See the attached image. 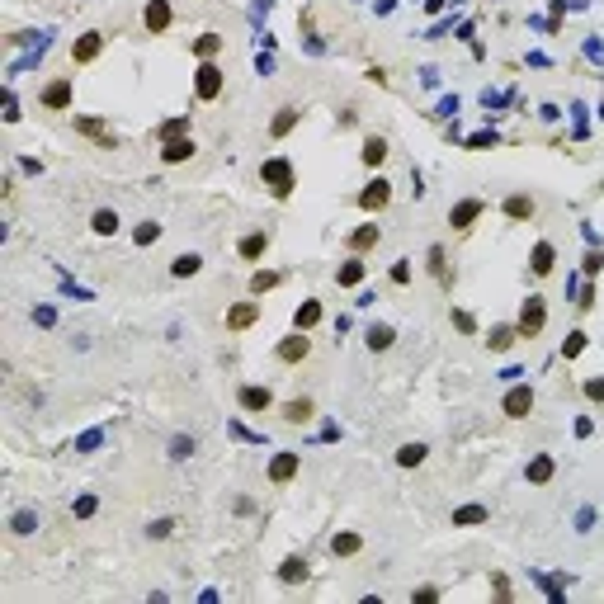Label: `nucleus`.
I'll list each match as a JSON object with an SVG mask.
<instances>
[{"mask_svg": "<svg viewBox=\"0 0 604 604\" xmlns=\"http://www.w3.org/2000/svg\"><path fill=\"white\" fill-rule=\"evenodd\" d=\"M260 180H265V189H270L274 199H288V194H293V184H298V180H293V165H288L284 156H270V161H265V165H260Z\"/></svg>", "mask_w": 604, "mask_h": 604, "instance_id": "obj_1", "label": "nucleus"}, {"mask_svg": "<svg viewBox=\"0 0 604 604\" xmlns=\"http://www.w3.org/2000/svg\"><path fill=\"white\" fill-rule=\"evenodd\" d=\"M222 90H227V76H222V66H218V62H199V71H194V95L213 104V99L222 95Z\"/></svg>", "mask_w": 604, "mask_h": 604, "instance_id": "obj_2", "label": "nucleus"}, {"mask_svg": "<svg viewBox=\"0 0 604 604\" xmlns=\"http://www.w3.org/2000/svg\"><path fill=\"white\" fill-rule=\"evenodd\" d=\"M543 326H548V302H543V298H529L524 307H520V321H515V331H520V340H534Z\"/></svg>", "mask_w": 604, "mask_h": 604, "instance_id": "obj_3", "label": "nucleus"}, {"mask_svg": "<svg viewBox=\"0 0 604 604\" xmlns=\"http://www.w3.org/2000/svg\"><path fill=\"white\" fill-rule=\"evenodd\" d=\"M279 364H302L307 354H312V340H307V331H293V335H284L279 340Z\"/></svg>", "mask_w": 604, "mask_h": 604, "instance_id": "obj_4", "label": "nucleus"}, {"mask_svg": "<svg viewBox=\"0 0 604 604\" xmlns=\"http://www.w3.org/2000/svg\"><path fill=\"white\" fill-rule=\"evenodd\" d=\"M392 203V184H387V180H368L364 184V194H359V208H364V213H382V208Z\"/></svg>", "mask_w": 604, "mask_h": 604, "instance_id": "obj_5", "label": "nucleus"}, {"mask_svg": "<svg viewBox=\"0 0 604 604\" xmlns=\"http://www.w3.org/2000/svg\"><path fill=\"white\" fill-rule=\"evenodd\" d=\"M298 467H302V453L284 448V453H274V458H270V482H274V486H284V482L298 477Z\"/></svg>", "mask_w": 604, "mask_h": 604, "instance_id": "obj_6", "label": "nucleus"}, {"mask_svg": "<svg viewBox=\"0 0 604 604\" xmlns=\"http://www.w3.org/2000/svg\"><path fill=\"white\" fill-rule=\"evenodd\" d=\"M501 411H505L510 420H524V415L534 411V387H524V382H520V387H510L505 401H501Z\"/></svg>", "mask_w": 604, "mask_h": 604, "instance_id": "obj_7", "label": "nucleus"}, {"mask_svg": "<svg viewBox=\"0 0 604 604\" xmlns=\"http://www.w3.org/2000/svg\"><path fill=\"white\" fill-rule=\"evenodd\" d=\"M482 213H486V203H482V199H463V203L448 208V227H453V232H467Z\"/></svg>", "mask_w": 604, "mask_h": 604, "instance_id": "obj_8", "label": "nucleus"}, {"mask_svg": "<svg viewBox=\"0 0 604 604\" xmlns=\"http://www.w3.org/2000/svg\"><path fill=\"white\" fill-rule=\"evenodd\" d=\"M99 52H104V33H95V29H90V33H80L76 43H71V62H76V66H85V62H95Z\"/></svg>", "mask_w": 604, "mask_h": 604, "instance_id": "obj_9", "label": "nucleus"}, {"mask_svg": "<svg viewBox=\"0 0 604 604\" xmlns=\"http://www.w3.org/2000/svg\"><path fill=\"white\" fill-rule=\"evenodd\" d=\"M553 265H557L553 241H539V246H534V255H529V274H534V279H548V274H553Z\"/></svg>", "mask_w": 604, "mask_h": 604, "instance_id": "obj_10", "label": "nucleus"}, {"mask_svg": "<svg viewBox=\"0 0 604 604\" xmlns=\"http://www.w3.org/2000/svg\"><path fill=\"white\" fill-rule=\"evenodd\" d=\"M501 213H505L510 222H529V218H534V213H539V203H534V199H529V194H510L505 203H501Z\"/></svg>", "mask_w": 604, "mask_h": 604, "instance_id": "obj_11", "label": "nucleus"}, {"mask_svg": "<svg viewBox=\"0 0 604 604\" xmlns=\"http://www.w3.org/2000/svg\"><path fill=\"white\" fill-rule=\"evenodd\" d=\"M142 24H146V33H165L170 29V5H165V0H146Z\"/></svg>", "mask_w": 604, "mask_h": 604, "instance_id": "obj_12", "label": "nucleus"}, {"mask_svg": "<svg viewBox=\"0 0 604 604\" xmlns=\"http://www.w3.org/2000/svg\"><path fill=\"white\" fill-rule=\"evenodd\" d=\"M194 151H199V146H194V137H170V142L161 146V161H165V165H184Z\"/></svg>", "mask_w": 604, "mask_h": 604, "instance_id": "obj_13", "label": "nucleus"}, {"mask_svg": "<svg viewBox=\"0 0 604 604\" xmlns=\"http://www.w3.org/2000/svg\"><path fill=\"white\" fill-rule=\"evenodd\" d=\"M237 401H241V411H270V406H274L270 387H255V382H251V387H241Z\"/></svg>", "mask_w": 604, "mask_h": 604, "instance_id": "obj_14", "label": "nucleus"}, {"mask_svg": "<svg viewBox=\"0 0 604 604\" xmlns=\"http://www.w3.org/2000/svg\"><path fill=\"white\" fill-rule=\"evenodd\" d=\"M260 321V302H237V307H227V326L232 331H246Z\"/></svg>", "mask_w": 604, "mask_h": 604, "instance_id": "obj_15", "label": "nucleus"}, {"mask_svg": "<svg viewBox=\"0 0 604 604\" xmlns=\"http://www.w3.org/2000/svg\"><path fill=\"white\" fill-rule=\"evenodd\" d=\"M66 104H71V76H57L43 90V109H66Z\"/></svg>", "mask_w": 604, "mask_h": 604, "instance_id": "obj_16", "label": "nucleus"}, {"mask_svg": "<svg viewBox=\"0 0 604 604\" xmlns=\"http://www.w3.org/2000/svg\"><path fill=\"white\" fill-rule=\"evenodd\" d=\"M76 132H85L90 142H99V146H113V132L99 118H90V113H76Z\"/></svg>", "mask_w": 604, "mask_h": 604, "instance_id": "obj_17", "label": "nucleus"}, {"mask_svg": "<svg viewBox=\"0 0 604 604\" xmlns=\"http://www.w3.org/2000/svg\"><path fill=\"white\" fill-rule=\"evenodd\" d=\"M279 581H284V586H298V581H307V557H284V562H279Z\"/></svg>", "mask_w": 604, "mask_h": 604, "instance_id": "obj_18", "label": "nucleus"}, {"mask_svg": "<svg viewBox=\"0 0 604 604\" xmlns=\"http://www.w3.org/2000/svg\"><path fill=\"white\" fill-rule=\"evenodd\" d=\"M368 350L373 354H382V350H392V340H397V331H392V326H387V321H378V326H368Z\"/></svg>", "mask_w": 604, "mask_h": 604, "instance_id": "obj_19", "label": "nucleus"}, {"mask_svg": "<svg viewBox=\"0 0 604 604\" xmlns=\"http://www.w3.org/2000/svg\"><path fill=\"white\" fill-rule=\"evenodd\" d=\"M199 270H203V255H194V251H184V255L170 260V274H175V279H194Z\"/></svg>", "mask_w": 604, "mask_h": 604, "instance_id": "obj_20", "label": "nucleus"}, {"mask_svg": "<svg viewBox=\"0 0 604 604\" xmlns=\"http://www.w3.org/2000/svg\"><path fill=\"white\" fill-rule=\"evenodd\" d=\"M218 52H222V33H199V38H194V57H199V62H213Z\"/></svg>", "mask_w": 604, "mask_h": 604, "instance_id": "obj_21", "label": "nucleus"}, {"mask_svg": "<svg viewBox=\"0 0 604 604\" xmlns=\"http://www.w3.org/2000/svg\"><path fill=\"white\" fill-rule=\"evenodd\" d=\"M298 118H302V113L293 109V104H284V109L274 113V123H270V137H288V132L298 127Z\"/></svg>", "mask_w": 604, "mask_h": 604, "instance_id": "obj_22", "label": "nucleus"}, {"mask_svg": "<svg viewBox=\"0 0 604 604\" xmlns=\"http://www.w3.org/2000/svg\"><path fill=\"white\" fill-rule=\"evenodd\" d=\"M378 241H382V232L368 222V227H359V232H350V251H354V255H364V251H373Z\"/></svg>", "mask_w": 604, "mask_h": 604, "instance_id": "obj_23", "label": "nucleus"}, {"mask_svg": "<svg viewBox=\"0 0 604 604\" xmlns=\"http://www.w3.org/2000/svg\"><path fill=\"white\" fill-rule=\"evenodd\" d=\"M425 453H429V448L420 444V439H406V444L397 448V467H420V463H425Z\"/></svg>", "mask_w": 604, "mask_h": 604, "instance_id": "obj_24", "label": "nucleus"}, {"mask_svg": "<svg viewBox=\"0 0 604 604\" xmlns=\"http://www.w3.org/2000/svg\"><path fill=\"white\" fill-rule=\"evenodd\" d=\"M425 260H429V274H434V279H439L444 288L453 284V274H448V255H444V246H429V255H425Z\"/></svg>", "mask_w": 604, "mask_h": 604, "instance_id": "obj_25", "label": "nucleus"}, {"mask_svg": "<svg viewBox=\"0 0 604 604\" xmlns=\"http://www.w3.org/2000/svg\"><path fill=\"white\" fill-rule=\"evenodd\" d=\"M317 321H321V302H317V298H307L298 312H293V326H298V331H312Z\"/></svg>", "mask_w": 604, "mask_h": 604, "instance_id": "obj_26", "label": "nucleus"}, {"mask_svg": "<svg viewBox=\"0 0 604 604\" xmlns=\"http://www.w3.org/2000/svg\"><path fill=\"white\" fill-rule=\"evenodd\" d=\"M241 260H260V255L270 251V237H265V232H251V237H241Z\"/></svg>", "mask_w": 604, "mask_h": 604, "instance_id": "obj_27", "label": "nucleus"}, {"mask_svg": "<svg viewBox=\"0 0 604 604\" xmlns=\"http://www.w3.org/2000/svg\"><path fill=\"white\" fill-rule=\"evenodd\" d=\"M515 340H520V331H515V326H491V335H486V345H491L496 354L515 350Z\"/></svg>", "mask_w": 604, "mask_h": 604, "instance_id": "obj_28", "label": "nucleus"}, {"mask_svg": "<svg viewBox=\"0 0 604 604\" xmlns=\"http://www.w3.org/2000/svg\"><path fill=\"white\" fill-rule=\"evenodd\" d=\"M359 156H364L368 170H378L382 161H387V142H382V137H364V151H359Z\"/></svg>", "mask_w": 604, "mask_h": 604, "instance_id": "obj_29", "label": "nucleus"}, {"mask_svg": "<svg viewBox=\"0 0 604 604\" xmlns=\"http://www.w3.org/2000/svg\"><path fill=\"white\" fill-rule=\"evenodd\" d=\"M335 284H340V288H354V284H364V260H345V265L335 270Z\"/></svg>", "mask_w": 604, "mask_h": 604, "instance_id": "obj_30", "label": "nucleus"}, {"mask_svg": "<svg viewBox=\"0 0 604 604\" xmlns=\"http://www.w3.org/2000/svg\"><path fill=\"white\" fill-rule=\"evenodd\" d=\"M491 520V510L486 505H463V510H453V529H463V524H486Z\"/></svg>", "mask_w": 604, "mask_h": 604, "instance_id": "obj_31", "label": "nucleus"}, {"mask_svg": "<svg viewBox=\"0 0 604 604\" xmlns=\"http://www.w3.org/2000/svg\"><path fill=\"white\" fill-rule=\"evenodd\" d=\"M312 411H317V406H312L307 397H298V401H288V406H284V420H288V425H307Z\"/></svg>", "mask_w": 604, "mask_h": 604, "instance_id": "obj_32", "label": "nucleus"}, {"mask_svg": "<svg viewBox=\"0 0 604 604\" xmlns=\"http://www.w3.org/2000/svg\"><path fill=\"white\" fill-rule=\"evenodd\" d=\"M90 232H95V237H113V232H118V213H113V208H99L95 218H90Z\"/></svg>", "mask_w": 604, "mask_h": 604, "instance_id": "obj_33", "label": "nucleus"}, {"mask_svg": "<svg viewBox=\"0 0 604 604\" xmlns=\"http://www.w3.org/2000/svg\"><path fill=\"white\" fill-rule=\"evenodd\" d=\"M359 548H364V539H359V534H335V539H331V553H335V557H354Z\"/></svg>", "mask_w": 604, "mask_h": 604, "instance_id": "obj_34", "label": "nucleus"}, {"mask_svg": "<svg viewBox=\"0 0 604 604\" xmlns=\"http://www.w3.org/2000/svg\"><path fill=\"white\" fill-rule=\"evenodd\" d=\"M184 132H189V118H184V113H175V118H165V123L156 127L161 142H170V137H184Z\"/></svg>", "mask_w": 604, "mask_h": 604, "instance_id": "obj_35", "label": "nucleus"}, {"mask_svg": "<svg viewBox=\"0 0 604 604\" xmlns=\"http://www.w3.org/2000/svg\"><path fill=\"white\" fill-rule=\"evenodd\" d=\"M529 482H534V486H543V482H553V458H548V453H539V458L529 463Z\"/></svg>", "mask_w": 604, "mask_h": 604, "instance_id": "obj_36", "label": "nucleus"}, {"mask_svg": "<svg viewBox=\"0 0 604 604\" xmlns=\"http://www.w3.org/2000/svg\"><path fill=\"white\" fill-rule=\"evenodd\" d=\"M279 284H284V274H274V270L251 274V293H270V288H279Z\"/></svg>", "mask_w": 604, "mask_h": 604, "instance_id": "obj_37", "label": "nucleus"}, {"mask_svg": "<svg viewBox=\"0 0 604 604\" xmlns=\"http://www.w3.org/2000/svg\"><path fill=\"white\" fill-rule=\"evenodd\" d=\"M132 241H137V246H156V241H161V222H151V218H146V222H137Z\"/></svg>", "mask_w": 604, "mask_h": 604, "instance_id": "obj_38", "label": "nucleus"}, {"mask_svg": "<svg viewBox=\"0 0 604 604\" xmlns=\"http://www.w3.org/2000/svg\"><path fill=\"white\" fill-rule=\"evenodd\" d=\"M586 345H590L586 331H572L567 340H562V354H567V359H576V354H586Z\"/></svg>", "mask_w": 604, "mask_h": 604, "instance_id": "obj_39", "label": "nucleus"}, {"mask_svg": "<svg viewBox=\"0 0 604 604\" xmlns=\"http://www.w3.org/2000/svg\"><path fill=\"white\" fill-rule=\"evenodd\" d=\"M10 529H15L19 539H24V534H33V529H38V515H33V510H19L15 520H10Z\"/></svg>", "mask_w": 604, "mask_h": 604, "instance_id": "obj_40", "label": "nucleus"}, {"mask_svg": "<svg viewBox=\"0 0 604 604\" xmlns=\"http://www.w3.org/2000/svg\"><path fill=\"white\" fill-rule=\"evenodd\" d=\"M194 453V439H184V434H175V439H170V458L175 463H184Z\"/></svg>", "mask_w": 604, "mask_h": 604, "instance_id": "obj_41", "label": "nucleus"}, {"mask_svg": "<svg viewBox=\"0 0 604 604\" xmlns=\"http://www.w3.org/2000/svg\"><path fill=\"white\" fill-rule=\"evenodd\" d=\"M146 534H151V539H170V534H175V520H151V524H146Z\"/></svg>", "mask_w": 604, "mask_h": 604, "instance_id": "obj_42", "label": "nucleus"}, {"mask_svg": "<svg viewBox=\"0 0 604 604\" xmlns=\"http://www.w3.org/2000/svg\"><path fill=\"white\" fill-rule=\"evenodd\" d=\"M392 284H411V260H397V265H392Z\"/></svg>", "mask_w": 604, "mask_h": 604, "instance_id": "obj_43", "label": "nucleus"}, {"mask_svg": "<svg viewBox=\"0 0 604 604\" xmlns=\"http://www.w3.org/2000/svg\"><path fill=\"white\" fill-rule=\"evenodd\" d=\"M600 270H604V255H600V251H590V255H586V274H590V279H595V274H600Z\"/></svg>", "mask_w": 604, "mask_h": 604, "instance_id": "obj_44", "label": "nucleus"}, {"mask_svg": "<svg viewBox=\"0 0 604 604\" xmlns=\"http://www.w3.org/2000/svg\"><path fill=\"white\" fill-rule=\"evenodd\" d=\"M586 397H590V401H604V378H590V382H586Z\"/></svg>", "mask_w": 604, "mask_h": 604, "instance_id": "obj_45", "label": "nucleus"}, {"mask_svg": "<svg viewBox=\"0 0 604 604\" xmlns=\"http://www.w3.org/2000/svg\"><path fill=\"white\" fill-rule=\"evenodd\" d=\"M411 600H420V604H434V600H439V590H434V586H420V590L411 595Z\"/></svg>", "mask_w": 604, "mask_h": 604, "instance_id": "obj_46", "label": "nucleus"}, {"mask_svg": "<svg viewBox=\"0 0 604 604\" xmlns=\"http://www.w3.org/2000/svg\"><path fill=\"white\" fill-rule=\"evenodd\" d=\"M76 515H80V520H85V515H95V496H80V501H76Z\"/></svg>", "mask_w": 604, "mask_h": 604, "instance_id": "obj_47", "label": "nucleus"}, {"mask_svg": "<svg viewBox=\"0 0 604 604\" xmlns=\"http://www.w3.org/2000/svg\"><path fill=\"white\" fill-rule=\"evenodd\" d=\"M453 326H458V331H477V321L467 317V312H453Z\"/></svg>", "mask_w": 604, "mask_h": 604, "instance_id": "obj_48", "label": "nucleus"}]
</instances>
